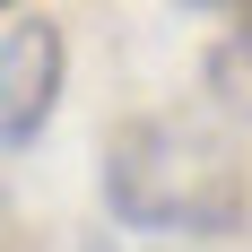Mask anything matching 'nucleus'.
Segmentation results:
<instances>
[{
  "label": "nucleus",
  "mask_w": 252,
  "mask_h": 252,
  "mask_svg": "<svg viewBox=\"0 0 252 252\" xmlns=\"http://www.w3.org/2000/svg\"><path fill=\"white\" fill-rule=\"evenodd\" d=\"M104 209L139 235H226L244 218V174L209 130L148 113L122 122L104 148Z\"/></svg>",
  "instance_id": "1"
},
{
  "label": "nucleus",
  "mask_w": 252,
  "mask_h": 252,
  "mask_svg": "<svg viewBox=\"0 0 252 252\" xmlns=\"http://www.w3.org/2000/svg\"><path fill=\"white\" fill-rule=\"evenodd\" d=\"M52 96H61V35L44 18H18L0 35V148L26 157L35 130L52 122Z\"/></svg>",
  "instance_id": "2"
},
{
  "label": "nucleus",
  "mask_w": 252,
  "mask_h": 252,
  "mask_svg": "<svg viewBox=\"0 0 252 252\" xmlns=\"http://www.w3.org/2000/svg\"><path fill=\"white\" fill-rule=\"evenodd\" d=\"M209 96H218V113L252 122V26H235L226 44L209 52Z\"/></svg>",
  "instance_id": "3"
},
{
  "label": "nucleus",
  "mask_w": 252,
  "mask_h": 252,
  "mask_svg": "<svg viewBox=\"0 0 252 252\" xmlns=\"http://www.w3.org/2000/svg\"><path fill=\"white\" fill-rule=\"evenodd\" d=\"M191 9H218L226 26H252V0H191Z\"/></svg>",
  "instance_id": "4"
}]
</instances>
